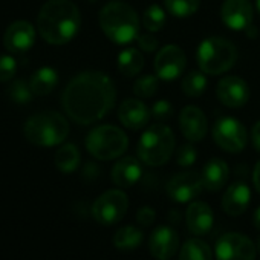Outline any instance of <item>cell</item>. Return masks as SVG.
Wrapping results in <instances>:
<instances>
[{
    "instance_id": "40",
    "label": "cell",
    "mask_w": 260,
    "mask_h": 260,
    "mask_svg": "<svg viewBox=\"0 0 260 260\" xmlns=\"http://www.w3.org/2000/svg\"><path fill=\"white\" fill-rule=\"evenodd\" d=\"M254 225L257 230H260V207L254 211Z\"/></svg>"
},
{
    "instance_id": "11",
    "label": "cell",
    "mask_w": 260,
    "mask_h": 260,
    "mask_svg": "<svg viewBox=\"0 0 260 260\" xmlns=\"http://www.w3.org/2000/svg\"><path fill=\"white\" fill-rule=\"evenodd\" d=\"M153 66L159 80L172 81L184 74L187 55L178 45H166L158 51Z\"/></svg>"
},
{
    "instance_id": "15",
    "label": "cell",
    "mask_w": 260,
    "mask_h": 260,
    "mask_svg": "<svg viewBox=\"0 0 260 260\" xmlns=\"http://www.w3.org/2000/svg\"><path fill=\"white\" fill-rule=\"evenodd\" d=\"M36 43V29L26 20L11 23L4 34V46L8 52L19 54L29 51Z\"/></svg>"
},
{
    "instance_id": "21",
    "label": "cell",
    "mask_w": 260,
    "mask_h": 260,
    "mask_svg": "<svg viewBox=\"0 0 260 260\" xmlns=\"http://www.w3.org/2000/svg\"><path fill=\"white\" fill-rule=\"evenodd\" d=\"M251 201V190L245 182L231 184L222 198V208L228 216H240L246 211Z\"/></svg>"
},
{
    "instance_id": "10",
    "label": "cell",
    "mask_w": 260,
    "mask_h": 260,
    "mask_svg": "<svg viewBox=\"0 0 260 260\" xmlns=\"http://www.w3.org/2000/svg\"><path fill=\"white\" fill-rule=\"evenodd\" d=\"M217 260H254L255 245L240 233H226L216 242Z\"/></svg>"
},
{
    "instance_id": "34",
    "label": "cell",
    "mask_w": 260,
    "mask_h": 260,
    "mask_svg": "<svg viewBox=\"0 0 260 260\" xmlns=\"http://www.w3.org/2000/svg\"><path fill=\"white\" fill-rule=\"evenodd\" d=\"M17 72V63L11 55H0V83L10 81Z\"/></svg>"
},
{
    "instance_id": "16",
    "label": "cell",
    "mask_w": 260,
    "mask_h": 260,
    "mask_svg": "<svg viewBox=\"0 0 260 260\" xmlns=\"http://www.w3.org/2000/svg\"><path fill=\"white\" fill-rule=\"evenodd\" d=\"M179 127L182 135L190 143H198L202 141L208 132V121L199 107L185 106L179 113Z\"/></svg>"
},
{
    "instance_id": "5",
    "label": "cell",
    "mask_w": 260,
    "mask_h": 260,
    "mask_svg": "<svg viewBox=\"0 0 260 260\" xmlns=\"http://www.w3.org/2000/svg\"><path fill=\"white\" fill-rule=\"evenodd\" d=\"M176 146L175 134L166 124H153L141 135L137 153L140 161L150 167H159L170 161Z\"/></svg>"
},
{
    "instance_id": "28",
    "label": "cell",
    "mask_w": 260,
    "mask_h": 260,
    "mask_svg": "<svg viewBox=\"0 0 260 260\" xmlns=\"http://www.w3.org/2000/svg\"><path fill=\"white\" fill-rule=\"evenodd\" d=\"M207 84H208V78L205 72L191 71L182 78V92L190 98H196L205 92Z\"/></svg>"
},
{
    "instance_id": "14",
    "label": "cell",
    "mask_w": 260,
    "mask_h": 260,
    "mask_svg": "<svg viewBox=\"0 0 260 260\" xmlns=\"http://www.w3.org/2000/svg\"><path fill=\"white\" fill-rule=\"evenodd\" d=\"M216 95L223 106L230 109H239L248 103L249 87L243 78L236 75H226L217 83Z\"/></svg>"
},
{
    "instance_id": "8",
    "label": "cell",
    "mask_w": 260,
    "mask_h": 260,
    "mask_svg": "<svg viewBox=\"0 0 260 260\" xmlns=\"http://www.w3.org/2000/svg\"><path fill=\"white\" fill-rule=\"evenodd\" d=\"M211 135L214 143L226 153H240L248 143L245 125L233 116L219 118L211 128Z\"/></svg>"
},
{
    "instance_id": "4",
    "label": "cell",
    "mask_w": 260,
    "mask_h": 260,
    "mask_svg": "<svg viewBox=\"0 0 260 260\" xmlns=\"http://www.w3.org/2000/svg\"><path fill=\"white\" fill-rule=\"evenodd\" d=\"M23 132L26 140L34 146L55 147L68 138L69 122L58 112H40L28 118Z\"/></svg>"
},
{
    "instance_id": "24",
    "label": "cell",
    "mask_w": 260,
    "mask_h": 260,
    "mask_svg": "<svg viewBox=\"0 0 260 260\" xmlns=\"http://www.w3.org/2000/svg\"><path fill=\"white\" fill-rule=\"evenodd\" d=\"M118 71L125 77H137L143 68H144V55L135 49V48H127L119 52L118 55Z\"/></svg>"
},
{
    "instance_id": "7",
    "label": "cell",
    "mask_w": 260,
    "mask_h": 260,
    "mask_svg": "<svg viewBox=\"0 0 260 260\" xmlns=\"http://www.w3.org/2000/svg\"><path fill=\"white\" fill-rule=\"evenodd\" d=\"M128 147V138L122 128L103 124L92 128L86 138L87 152L100 161H110L121 158Z\"/></svg>"
},
{
    "instance_id": "2",
    "label": "cell",
    "mask_w": 260,
    "mask_h": 260,
    "mask_svg": "<svg viewBox=\"0 0 260 260\" xmlns=\"http://www.w3.org/2000/svg\"><path fill=\"white\" fill-rule=\"evenodd\" d=\"M81 16L71 0H48L37 16V29L51 45H66L80 31Z\"/></svg>"
},
{
    "instance_id": "25",
    "label": "cell",
    "mask_w": 260,
    "mask_h": 260,
    "mask_svg": "<svg viewBox=\"0 0 260 260\" xmlns=\"http://www.w3.org/2000/svg\"><path fill=\"white\" fill-rule=\"evenodd\" d=\"M144 239V234L140 228L134 226V225H125L119 230H116L115 236H113V245L119 249V251H134L135 248H138L141 245Z\"/></svg>"
},
{
    "instance_id": "22",
    "label": "cell",
    "mask_w": 260,
    "mask_h": 260,
    "mask_svg": "<svg viewBox=\"0 0 260 260\" xmlns=\"http://www.w3.org/2000/svg\"><path fill=\"white\" fill-rule=\"evenodd\" d=\"M230 176V167L225 161L214 158L208 161L201 173L204 188L208 191H219L225 187Z\"/></svg>"
},
{
    "instance_id": "12",
    "label": "cell",
    "mask_w": 260,
    "mask_h": 260,
    "mask_svg": "<svg viewBox=\"0 0 260 260\" xmlns=\"http://www.w3.org/2000/svg\"><path fill=\"white\" fill-rule=\"evenodd\" d=\"M204 190L202 178L196 172H182L175 175L166 185L169 198L178 204L194 201Z\"/></svg>"
},
{
    "instance_id": "3",
    "label": "cell",
    "mask_w": 260,
    "mask_h": 260,
    "mask_svg": "<svg viewBox=\"0 0 260 260\" xmlns=\"http://www.w3.org/2000/svg\"><path fill=\"white\" fill-rule=\"evenodd\" d=\"M98 22L104 36L116 45H127L140 36V17L122 0L107 2L100 10Z\"/></svg>"
},
{
    "instance_id": "39",
    "label": "cell",
    "mask_w": 260,
    "mask_h": 260,
    "mask_svg": "<svg viewBox=\"0 0 260 260\" xmlns=\"http://www.w3.org/2000/svg\"><path fill=\"white\" fill-rule=\"evenodd\" d=\"M252 182L255 190L260 193V161L254 166V172H252Z\"/></svg>"
},
{
    "instance_id": "32",
    "label": "cell",
    "mask_w": 260,
    "mask_h": 260,
    "mask_svg": "<svg viewBox=\"0 0 260 260\" xmlns=\"http://www.w3.org/2000/svg\"><path fill=\"white\" fill-rule=\"evenodd\" d=\"M7 93L17 104H26V103H29L31 98H32V95H34L32 90H31L29 83H26L25 80H16L10 86V89H8Z\"/></svg>"
},
{
    "instance_id": "35",
    "label": "cell",
    "mask_w": 260,
    "mask_h": 260,
    "mask_svg": "<svg viewBox=\"0 0 260 260\" xmlns=\"http://www.w3.org/2000/svg\"><path fill=\"white\" fill-rule=\"evenodd\" d=\"M150 112L156 121H167L169 118L173 116V106L167 100H159L152 106Z\"/></svg>"
},
{
    "instance_id": "37",
    "label": "cell",
    "mask_w": 260,
    "mask_h": 260,
    "mask_svg": "<svg viewBox=\"0 0 260 260\" xmlns=\"http://www.w3.org/2000/svg\"><path fill=\"white\" fill-rule=\"evenodd\" d=\"M155 219H156V211L149 205L141 207L137 213V220L141 226H150L155 222Z\"/></svg>"
},
{
    "instance_id": "31",
    "label": "cell",
    "mask_w": 260,
    "mask_h": 260,
    "mask_svg": "<svg viewBox=\"0 0 260 260\" xmlns=\"http://www.w3.org/2000/svg\"><path fill=\"white\" fill-rule=\"evenodd\" d=\"M159 87V77L158 75H141L134 83V93L138 98H152Z\"/></svg>"
},
{
    "instance_id": "42",
    "label": "cell",
    "mask_w": 260,
    "mask_h": 260,
    "mask_svg": "<svg viewBox=\"0 0 260 260\" xmlns=\"http://www.w3.org/2000/svg\"><path fill=\"white\" fill-rule=\"evenodd\" d=\"M257 246H258V251H260V237H258V243H257Z\"/></svg>"
},
{
    "instance_id": "27",
    "label": "cell",
    "mask_w": 260,
    "mask_h": 260,
    "mask_svg": "<svg viewBox=\"0 0 260 260\" xmlns=\"http://www.w3.org/2000/svg\"><path fill=\"white\" fill-rule=\"evenodd\" d=\"M179 260H213L211 248L199 239H188L179 254Z\"/></svg>"
},
{
    "instance_id": "33",
    "label": "cell",
    "mask_w": 260,
    "mask_h": 260,
    "mask_svg": "<svg viewBox=\"0 0 260 260\" xmlns=\"http://www.w3.org/2000/svg\"><path fill=\"white\" fill-rule=\"evenodd\" d=\"M196 159H198V150L194 149L193 144H184L176 152V162L181 167H190L196 162Z\"/></svg>"
},
{
    "instance_id": "18",
    "label": "cell",
    "mask_w": 260,
    "mask_h": 260,
    "mask_svg": "<svg viewBox=\"0 0 260 260\" xmlns=\"http://www.w3.org/2000/svg\"><path fill=\"white\" fill-rule=\"evenodd\" d=\"M150 252L158 260H170L179 248V236L175 228L162 225L158 226L149 240Z\"/></svg>"
},
{
    "instance_id": "29",
    "label": "cell",
    "mask_w": 260,
    "mask_h": 260,
    "mask_svg": "<svg viewBox=\"0 0 260 260\" xmlns=\"http://www.w3.org/2000/svg\"><path fill=\"white\" fill-rule=\"evenodd\" d=\"M164 5L172 16L178 19H185L193 16L199 10L201 0H164Z\"/></svg>"
},
{
    "instance_id": "13",
    "label": "cell",
    "mask_w": 260,
    "mask_h": 260,
    "mask_svg": "<svg viewBox=\"0 0 260 260\" xmlns=\"http://www.w3.org/2000/svg\"><path fill=\"white\" fill-rule=\"evenodd\" d=\"M220 19L231 31H245L254 19V8L249 0H225L220 7Z\"/></svg>"
},
{
    "instance_id": "38",
    "label": "cell",
    "mask_w": 260,
    "mask_h": 260,
    "mask_svg": "<svg viewBox=\"0 0 260 260\" xmlns=\"http://www.w3.org/2000/svg\"><path fill=\"white\" fill-rule=\"evenodd\" d=\"M251 140H252L254 149L260 153V121H257L251 130Z\"/></svg>"
},
{
    "instance_id": "1",
    "label": "cell",
    "mask_w": 260,
    "mask_h": 260,
    "mask_svg": "<svg viewBox=\"0 0 260 260\" xmlns=\"http://www.w3.org/2000/svg\"><path fill=\"white\" fill-rule=\"evenodd\" d=\"M115 100L113 81L100 71L80 72L68 83L61 95L64 112L80 125H89L103 119L113 109Z\"/></svg>"
},
{
    "instance_id": "19",
    "label": "cell",
    "mask_w": 260,
    "mask_h": 260,
    "mask_svg": "<svg viewBox=\"0 0 260 260\" xmlns=\"http://www.w3.org/2000/svg\"><path fill=\"white\" fill-rule=\"evenodd\" d=\"M143 176V167L140 162V158H121L119 161L115 162L110 178L113 181L115 185H118L119 188H128L134 187Z\"/></svg>"
},
{
    "instance_id": "9",
    "label": "cell",
    "mask_w": 260,
    "mask_h": 260,
    "mask_svg": "<svg viewBox=\"0 0 260 260\" xmlns=\"http://www.w3.org/2000/svg\"><path fill=\"white\" fill-rule=\"evenodd\" d=\"M128 198L121 190H107L92 205V216L101 225H115L127 213Z\"/></svg>"
},
{
    "instance_id": "6",
    "label": "cell",
    "mask_w": 260,
    "mask_h": 260,
    "mask_svg": "<svg viewBox=\"0 0 260 260\" xmlns=\"http://www.w3.org/2000/svg\"><path fill=\"white\" fill-rule=\"evenodd\" d=\"M199 69L207 75H220L228 72L236 60V46L223 37H208L201 42L196 51Z\"/></svg>"
},
{
    "instance_id": "23",
    "label": "cell",
    "mask_w": 260,
    "mask_h": 260,
    "mask_svg": "<svg viewBox=\"0 0 260 260\" xmlns=\"http://www.w3.org/2000/svg\"><path fill=\"white\" fill-rule=\"evenodd\" d=\"M58 84V72L51 66H43L37 69L29 78V86L34 95L45 96L49 95Z\"/></svg>"
},
{
    "instance_id": "17",
    "label": "cell",
    "mask_w": 260,
    "mask_h": 260,
    "mask_svg": "<svg viewBox=\"0 0 260 260\" xmlns=\"http://www.w3.org/2000/svg\"><path fill=\"white\" fill-rule=\"evenodd\" d=\"M150 116V109L141 100L137 98H127L118 107L119 122L130 130H141L147 127Z\"/></svg>"
},
{
    "instance_id": "20",
    "label": "cell",
    "mask_w": 260,
    "mask_h": 260,
    "mask_svg": "<svg viewBox=\"0 0 260 260\" xmlns=\"http://www.w3.org/2000/svg\"><path fill=\"white\" fill-rule=\"evenodd\" d=\"M185 219H187L188 230L198 236L210 233V230L213 228V222H214L211 207L202 201H193L188 205Z\"/></svg>"
},
{
    "instance_id": "30",
    "label": "cell",
    "mask_w": 260,
    "mask_h": 260,
    "mask_svg": "<svg viewBox=\"0 0 260 260\" xmlns=\"http://www.w3.org/2000/svg\"><path fill=\"white\" fill-rule=\"evenodd\" d=\"M167 22L166 11L159 5H150L143 14V25L149 32H158L164 28Z\"/></svg>"
},
{
    "instance_id": "26",
    "label": "cell",
    "mask_w": 260,
    "mask_h": 260,
    "mask_svg": "<svg viewBox=\"0 0 260 260\" xmlns=\"http://www.w3.org/2000/svg\"><path fill=\"white\" fill-rule=\"evenodd\" d=\"M81 156L75 144H63L55 153V166L61 173H74L80 166Z\"/></svg>"
},
{
    "instance_id": "41",
    "label": "cell",
    "mask_w": 260,
    "mask_h": 260,
    "mask_svg": "<svg viewBox=\"0 0 260 260\" xmlns=\"http://www.w3.org/2000/svg\"><path fill=\"white\" fill-rule=\"evenodd\" d=\"M255 8H257V11L260 14V0H255Z\"/></svg>"
},
{
    "instance_id": "36",
    "label": "cell",
    "mask_w": 260,
    "mask_h": 260,
    "mask_svg": "<svg viewBox=\"0 0 260 260\" xmlns=\"http://www.w3.org/2000/svg\"><path fill=\"white\" fill-rule=\"evenodd\" d=\"M138 48L147 54H152V52L158 51L159 42L153 34H141V36H138Z\"/></svg>"
}]
</instances>
